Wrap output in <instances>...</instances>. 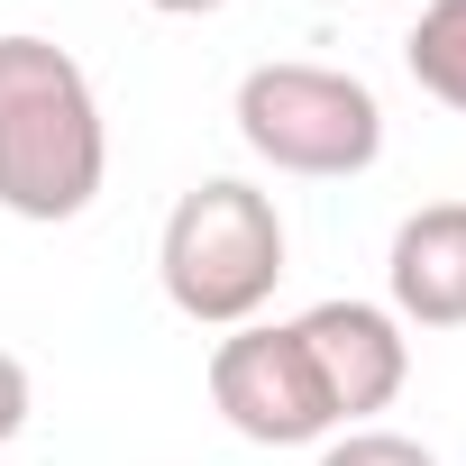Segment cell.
Returning a JSON list of instances; mask_svg holds the SVG:
<instances>
[{
	"label": "cell",
	"instance_id": "5b68a950",
	"mask_svg": "<svg viewBox=\"0 0 466 466\" xmlns=\"http://www.w3.org/2000/svg\"><path fill=\"white\" fill-rule=\"evenodd\" d=\"M293 329L320 357V384L339 402V430H357L366 411H384L402 393V375H411V339H402V320L384 302H311Z\"/></svg>",
	"mask_w": 466,
	"mask_h": 466
},
{
	"label": "cell",
	"instance_id": "277c9868",
	"mask_svg": "<svg viewBox=\"0 0 466 466\" xmlns=\"http://www.w3.org/2000/svg\"><path fill=\"white\" fill-rule=\"evenodd\" d=\"M210 402L257 448H311L339 439V402L320 384V357L293 320H248L210 348Z\"/></svg>",
	"mask_w": 466,
	"mask_h": 466
},
{
	"label": "cell",
	"instance_id": "8992f818",
	"mask_svg": "<svg viewBox=\"0 0 466 466\" xmlns=\"http://www.w3.org/2000/svg\"><path fill=\"white\" fill-rule=\"evenodd\" d=\"M384 293L402 329H466V201H420L393 228Z\"/></svg>",
	"mask_w": 466,
	"mask_h": 466
},
{
	"label": "cell",
	"instance_id": "9c48e42d",
	"mask_svg": "<svg viewBox=\"0 0 466 466\" xmlns=\"http://www.w3.org/2000/svg\"><path fill=\"white\" fill-rule=\"evenodd\" d=\"M19 430H28V366L0 348V448H10Z\"/></svg>",
	"mask_w": 466,
	"mask_h": 466
},
{
	"label": "cell",
	"instance_id": "52a82bcc",
	"mask_svg": "<svg viewBox=\"0 0 466 466\" xmlns=\"http://www.w3.org/2000/svg\"><path fill=\"white\" fill-rule=\"evenodd\" d=\"M402 65H411V83L439 110L466 119V0H420V19L402 37Z\"/></svg>",
	"mask_w": 466,
	"mask_h": 466
},
{
	"label": "cell",
	"instance_id": "3957f363",
	"mask_svg": "<svg viewBox=\"0 0 466 466\" xmlns=\"http://www.w3.org/2000/svg\"><path fill=\"white\" fill-rule=\"evenodd\" d=\"M238 137L248 156H266L275 174L302 183H348L384 156V101L339 74V65H257L238 83Z\"/></svg>",
	"mask_w": 466,
	"mask_h": 466
},
{
	"label": "cell",
	"instance_id": "7a4b0ae2",
	"mask_svg": "<svg viewBox=\"0 0 466 466\" xmlns=\"http://www.w3.org/2000/svg\"><path fill=\"white\" fill-rule=\"evenodd\" d=\"M156 275L165 302L201 329H248L275 284H284V210L275 192L238 183V174H210L165 210V238H156Z\"/></svg>",
	"mask_w": 466,
	"mask_h": 466
},
{
	"label": "cell",
	"instance_id": "30bf717a",
	"mask_svg": "<svg viewBox=\"0 0 466 466\" xmlns=\"http://www.w3.org/2000/svg\"><path fill=\"white\" fill-rule=\"evenodd\" d=\"M147 10H165V19H210V10H228V0H147Z\"/></svg>",
	"mask_w": 466,
	"mask_h": 466
},
{
	"label": "cell",
	"instance_id": "ba28073f",
	"mask_svg": "<svg viewBox=\"0 0 466 466\" xmlns=\"http://www.w3.org/2000/svg\"><path fill=\"white\" fill-rule=\"evenodd\" d=\"M320 466H439V457L420 439H402V430H339L320 448Z\"/></svg>",
	"mask_w": 466,
	"mask_h": 466
},
{
	"label": "cell",
	"instance_id": "6da1fadb",
	"mask_svg": "<svg viewBox=\"0 0 466 466\" xmlns=\"http://www.w3.org/2000/svg\"><path fill=\"white\" fill-rule=\"evenodd\" d=\"M110 174V128L92 74L56 46L10 28L0 37V210L10 219H83Z\"/></svg>",
	"mask_w": 466,
	"mask_h": 466
}]
</instances>
